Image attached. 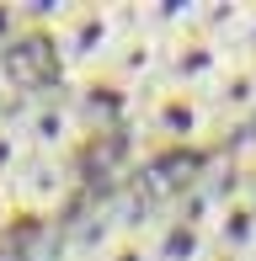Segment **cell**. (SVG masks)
<instances>
[{
    "instance_id": "7a4b0ae2",
    "label": "cell",
    "mask_w": 256,
    "mask_h": 261,
    "mask_svg": "<svg viewBox=\"0 0 256 261\" xmlns=\"http://www.w3.org/2000/svg\"><path fill=\"white\" fill-rule=\"evenodd\" d=\"M80 134H86V117L75 112V101L59 96V91L43 86L38 96H27L21 107V144H27V155H48V160H69L80 144Z\"/></svg>"
},
{
    "instance_id": "9c48e42d",
    "label": "cell",
    "mask_w": 256,
    "mask_h": 261,
    "mask_svg": "<svg viewBox=\"0 0 256 261\" xmlns=\"http://www.w3.org/2000/svg\"><path fill=\"white\" fill-rule=\"evenodd\" d=\"M149 251L155 261H208L214 251V240H208V229H197V224H182V219H160L155 234H149Z\"/></svg>"
},
{
    "instance_id": "2e32d148",
    "label": "cell",
    "mask_w": 256,
    "mask_h": 261,
    "mask_svg": "<svg viewBox=\"0 0 256 261\" xmlns=\"http://www.w3.org/2000/svg\"><path fill=\"white\" fill-rule=\"evenodd\" d=\"M48 256H54V261H69V251H48Z\"/></svg>"
},
{
    "instance_id": "5bb4252c",
    "label": "cell",
    "mask_w": 256,
    "mask_h": 261,
    "mask_svg": "<svg viewBox=\"0 0 256 261\" xmlns=\"http://www.w3.org/2000/svg\"><path fill=\"white\" fill-rule=\"evenodd\" d=\"M11 219H16V203H11V187L0 181V234L11 229Z\"/></svg>"
},
{
    "instance_id": "8fae6325",
    "label": "cell",
    "mask_w": 256,
    "mask_h": 261,
    "mask_svg": "<svg viewBox=\"0 0 256 261\" xmlns=\"http://www.w3.org/2000/svg\"><path fill=\"white\" fill-rule=\"evenodd\" d=\"M229 59H235V64H246V69H256V0H251L246 21H240L235 43H229Z\"/></svg>"
},
{
    "instance_id": "5b68a950",
    "label": "cell",
    "mask_w": 256,
    "mask_h": 261,
    "mask_svg": "<svg viewBox=\"0 0 256 261\" xmlns=\"http://www.w3.org/2000/svg\"><path fill=\"white\" fill-rule=\"evenodd\" d=\"M229 64H235L229 48H219V43H208V38H197V32H192V38H176V43L166 48V69H160V80H166L171 91L208 96Z\"/></svg>"
},
{
    "instance_id": "30bf717a",
    "label": "cell",
    "mask_w": 256,
    "mask_h": 261,
    "mask_svg": "<svg viewBox=\"0 0 256 261\" xmlns=\"http://www.w3.org/2000/svg\"><path fill=\"white\" fill-rule=\"evenodd\" d=\"M246 11H251V0H197V38L229 48L240 21H246Z\"/></svg>"
},
{
    "instance_id": "277c9868",
    "label": "cell",
    "mask_w": 256,
    "mask_h": 261,
    "mask_svg": "<svg viewBox=\"0 0 256 261\" xmlns=\"http://www.w3.org/2000/svg\"><path fill=\"white\" fill-rule=\"evenodd\" d=\"M144 128L160 139V144L171 149H187V144H203L208 134H214V112H208L203 96H192V91H160L155 101L144 107Z\"/></svg>"
},
{
    "instance_id": "e0dca14e",
    "label": "cell",
    "mask_w": 256,
    "mask_h": 261,
    "mask_svg": "<svg viewBox=\"0 0 256 261\" xmlns=\"http://www.w3.org/2000/svg\"><path fill=\"white\" fill-rule=\"evenodd\" d=\"M6 91H11V86H6V69H0V96H6Z\"/></svg>"
},
{
    "instance_id": "52a82bcc",
    "label": "cell",
    "mask_w": 256,
    "mask_h": 261,
    "mask_svg": "<svg viewBox=\"0 0 256 261\" xmlns=\"http://www.w3.org/2000/svg\"><path fill=\"white\" fill-rule=\"evenodd\" d=\"M203 101H208V112H214V128L256 117V69H246V64H229L224 75H219V86L208 91Z\"/></svg>"
},
{
    "instance_id": "8992f818",
    "label": "cell",
    "mask_w": 256,
    "mask_h": 261,
    "mask_svg": "<svg viewBox=\"0 0 256 261\" xmlns=\"http://www.w3.org/2000/svg\"><path fill=\"white\" fill-rule=\"evenodd\" d=\"M11 203L16 213H54L64 208V197L75 192V165L69 160H48V155H27L21 171L11 176Z\"/></svg>"
},
{
    "instance_id": "7c38bea8",
    "label": "cell",
    "mask_w": 256,
    "mask_h": 261,
    "mask_svg": "<svg viewBox=\"0 0 256 261\" xmlns=\"http://www.w3.org/2000/svg\"><path fill=\"white\" fill-rule=\"evenodd\" d=\"M101 261H155V251H149V234H118L112 240V251Z\"/></svg>"
},
{
    "instance_id": "4fadbf2b",
    "label": "cell",
    "mask_w": 256,
    "mask_h": 261,
    "mask_svg": "<svg viewBox=\"0 0 256 261\" xmlns=\"http://www.w3.org/2000/svg\"><path fill=\"white\" fill-rule=\"evenodd\" d=\"M0 261H54L43 245H11V251H0Z\"/></svg>"
},
{
    "instance_id": "ac0fdd59",
    "label": "cell",
    "mask_w": 256,
    "mask_h": 261,
    "mask_svg": "<svg viewBox=\"0 0 256 261\" xmlns=\"http://www.w3.org/2000/svg\"><path fill=\"white\" fill-rule=\"evenodd\" d=\"M251 261H256V256H251Z\"/></svg>"
},
{
    "instance_id": "ba28073f",
    "label": "cell",
    "mask_w": 256,
    "mask_h": 261,
    "mask_svg": "<svg viewBox=\"0 0 256 261\" xmlns=\"http://www.w3.org/2000/svg\"><path fill=\"white\" fill-rule=\"evenodd\" d=\"M208 240H214V251H224V256H256V197L251 192H240V197H229L224 208H219V219H214V229H208Z\"/></svg>"
},
{
    "instance_id": "3957f363",
    "label": "cell",
    "mask_w": 256,
    "mask_h": 261,
    "mask_svg": "<svg viewBox=\"0 0 256 261\" xmlns=\"http://www.w3.org/2000/svg\"><path fill=\"white\" fill-rule=\"evenodd\" d=\"M166 48H171V43L155 38L149 27H139V32H118V48H112L107 75H101V80H107L112 91H123V96H144L149 86H160Z\"/></svg>"
},
{
    "instance_id": "9a60e30c",
    "label": "cell",
    "mask_w": 256,
    "mask_h": 261,
    "mask_svg": "<svg viewBox=\"0 0 256 261\" xmlns=\"http://www.w3.org/2000/svg\"><path fill=\"white\" fill-rule=\"evenodd\" d=\"M208 261H246V256H224V251H208Z\"/></svg>"
},
{
    "instance_id": "6da1fadb",
    "label": "cell",
    "mask_w": 256,
    "mask_h": 261,
    "mask_svg": "<svg viewBox=\"0 0 256 261\" xmlns=\"http://www.w3.org/2000/svg\"><path fill=\"white\" fill-rule=\"evenodd\" d=\"M54 48V64H59L64 80H101L107 75V59L118 48V21H112V6H101V0H75V11H69V21L48 38Z\"/></svg>"
}]
</instances>
